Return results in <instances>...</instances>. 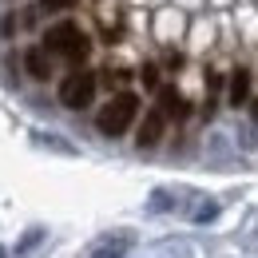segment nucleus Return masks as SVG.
<instances>
[{"label": "nucleus", "instance_id": "1", "mask_svg": "<svg viewBox=\"0 0 258 258\" xmlns=\"http://www.w3.org/2000/svg\"><path fill=\"white\" fill-rule=\"evenodd\" d=\"M135 115H139V96H135V92H115V96L99 107L96 127H99V135H107V139H119V135L135 123Z\"/></svg>", "mask_w": 258, "mask_h": 258}, {"label": "nucleus", "instance_id": "2", "mask_svg": "<svg viewBox=\"0 0 258 258\" xmlns=\"http://www.w3.org/2000/svg\"><path fill=\"white\" fill-rule=\"evenodd\" d=\"M96 88H99V76H96V72L76 68V72H68L64 84H60V103H64L68 111H84V107H92Z\"/></svg>", "mask_w": 258, "mask_h": 258}, {"label": "nucleus", "instance_id": "3", "mask_svg": "<svg viewBox=\"0 0 258 258\" xmlns=\"http://www.w3.org/2000/svg\"><path fill=\"white\" fill-rule=\"evenodd\" d=\"M163 131H167V115H163V107L155 103V107L143 111V119H139V127H135V147H139V151H151L163 139Z\"/></svg>", "mask_w": 258, "mask_h": 258}, {"label": "nucleus", "instance_id": "4", "mask_svg": "<svg viewBox=\"0 0 258 258\" xmlns=\"http://www.w3.org/2000/svg\"><path fill=\"white\" fill-rule=\"evenodd\" d=\"M80 36H84V32H80V24H76V20H60V24H52V28L44 32V48L68 56V52H72V44H76Z\"/></svg>", "mask_w": 258, "mask_h": 258}, {"label": "nucleus", "instance_id": "5", "mask_svg": "<svg viewBox=\"0 0 258 258\" xmlns=\"http://www.w3.org/2000/svg\"><path fill=\"white\" fill-rule=\"evenodd\" d=\"M250 88H254V72L250 68H234L226 76V103L230 107H246L250 103Z\"/></svg>", "mask_w": 258, "mask_h": 258}, {"label": "nucleus", "instance_id": "6", "mask_svg": "<svg viewBox=\"0 0 258 258\" xmlns=\"http://www.w3.org/2000/svg\"><path fill=\"white\" fill-rule=\"evenodd\" d=\"M131 250V234H103V238H96L88 250H84V258H127Z\"/></svg>", "mask_w": 258, "mask_h": 258}, {"label": "nucleus", "instance_id": "7", "mask_svg": "<svg viewBox=\"0 0 258 258\" xmlns=\"http://www.w3.org/2000/svg\"><path fill=\"white\" fill-rule=\"evenodd\" d=\"M159 107L167 119H187L191 115V99L183 96L175 84H167V88H159Z\"/></svg>", "mask_w": 258, "mask_h": 258}, {"label": "nucleus", "instance_id": "8", "mask_svg": "<svg viewBox=\"0 0 258 258\" xmlns=\"http://www.w3.org/2000/svg\"><path fill=\"white\" fill-rule=\"evenodd\" d=\"M24 72L32 76V80H52V56H48V48L44 44H32V48H24Z\"/></svg>", "mask_w": 258, "mask_h": 258}, {"label": "nucleus", "instance_id": "9", "mask_svg": "<svg viewBox=\"0 0 258 258\" xmlns=\"http://www.w3.org/2000/svg\"><path fill=\"white\" fill-rule=\"evenodd\" d=\"M127 80H131L127 68H107V72H103V84H107V88H119V92H127V88H123Z\"/></svg>", "mask_w": 258, "mask_h": 258}, {"label": "nucleus", "instance_id": "10", "mask_svg": "<svg viewBox=\"0 0 258 258\" xmlns=\"http://www.w3.org/2000/svg\"><path fill=\"white\" fill-rule=\"evenodd\" d=\"M88 56H92V40H88V36H80V40L72 44V52H68V60H72V64H84Z\"/></svg>", "mask_w": 258, "mask_h": 258}, {"label": "nucleus", "instance_id": "11", "mask_svg": "<svg viewBox=\"0 0 258 258\" xmlns=\"http://www.w3.org/2000/svg\"><path fill=\"white\" fill-rule=\"evenodd\" d=\"M76 4H80V0H40L36 8H40V12H48V16H56V12H72Z\"/></svg>", "mask_w": 258, "mask_h": 258}, {"label": "nucleus", "instance_id": "12", "mask_svg": "<svg viewBox=\"0 0 258 258\" xmlns=\"http://www.w3.org/2000/svg\"><path fill=\"white\" fill-rule=\"evenodd\" d=\"M139 80H143V88H159V68L143 64V68H139Z\"/></svg>", "mask_w": 258, "mask_h": 258}, {"label": "nucleus", "instance_id": "13", "mask_svg": "<svg viewBox=\"0 0 258 258\" xmlns=\"http://www.w3.org/2000/svg\"><path fill=\"white\" fill-rule=\"evenodd\" d=\"M16 32V12H4L0 16V36H12Z\"/></svg>", "mask_w": 258, "mask_h": 258}, {"label": "nucleus", "instance_id": "14", "mask_svg": "<svg viewBox=\"0 0 258 258\" xmlns=\"http://www.w3.org/2000/svg\"><path fill=\"white\" fill-rule=\"evenodd\" d=\"M167 68H183V56L179 52H167Z\"/></svg>", "mask_w": 258, "mask_h": 258}, {"label": "nucleus", "instance_id": "15", "mask_svg": "<svg viewBox=\"0 0 258 258\" xmlns=\"http://www.w3.org/2000/svg\"><path fill=\"white\" fill-rule=\"evenodd\" d=\"M250 111H254V123H258V99H254V103H250Z\"/></svg>", "mask_w": 258, "mask_h": 258}]
</instances>
